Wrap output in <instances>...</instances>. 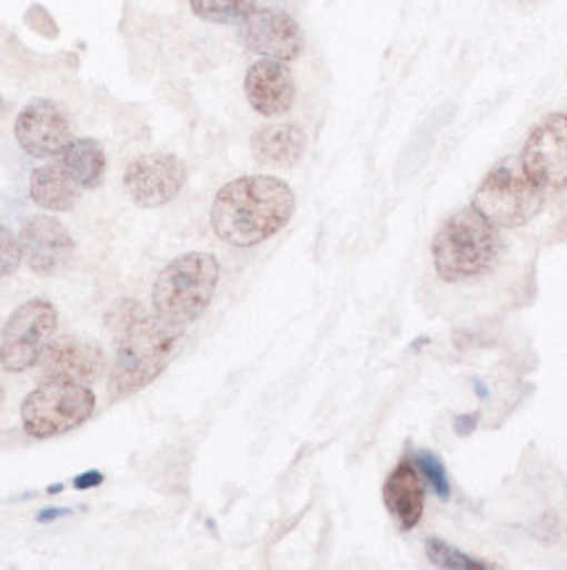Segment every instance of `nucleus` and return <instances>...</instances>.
Listing matches in <instances>:
<instances>
[{"label":"nucleus","mask_w":567,"mask_h":570,"mask_svg":"<svg viewBox=\"0 0 567 570\" xmlns=\"http://www.w3.org/2000/svg\"><path fill=\"white\" fill-rule=\"evenodd\" d=\"M292 214L295 193L287 181L256 174V177H239L218 189L210 208V224L223 243L252 247L281 232Z\"/></svg>","instance_id":"f257e3e1"},{"label":"nucleus","mask_w":567,"mask_h":570,"mask_svg":"<svg viewBox=\"0 0 567 570\" xmlns=\"http://www.w3.org/2000/svg\"><path fill=\"white\" fill-rule=\"evenodd\" d=\"M121 337L111 368V397L121 400L140 392L163 374V368L177 353L185 326L171 324L137 308V303H121Z\"/></svg>","instance_id":"f03ea898"},{"label":"nucleus","mask_w":567,"mask_h":570,"mask_svg":"<svg viewBox=\"0 0 567 570\" xmlns=\"http://www.w3.org/2000/svg\"><path fill=\"white\" fill-rule=\"evenodd\" d=\"M431 253L441 279L462 282L491 272L501 255V237L497 226L486 222L476 208H465L436 232Z\"/></svg>","instance_id":"7ed1b4c3"},{"label":"nucleus","mask_w":567,"mask_h":570,"mask_svg":"<svg viewBox=\"0 0 567 570\" xmlns=\"http://www.w3.org/2000/svg\"><path fill=\"white\" fill-rule=\"evenodd\" d=\"M218 276H221V266H218L216 255H179L158 274L156 287H152V308L158 316L177 326L192 324L208 311L210 299L216 295Z\"/></svg>","instance_id":"20e7f679"},{"label":"nucleus","mask_w":567,"mask_h":570,"mask_svg":"<svg viewBox=\"0 0 567 570\" xmlns=\"http://www.w3.org/2000/svg\"><path fill=\"white\" fill-rule=\"evenodd\" d=\"M544 189L528 177L520 158H507L486 174L472 195V208L497 229H518L539 214Z\"/></svg>","instance_id":"39448f33"},{"label":"nucleus","mask_w":567,"mask_h":570,"mask_svg":"<svg viewBox=\"0 0 567 570\" xmlns=\"http://www.w3.org/2000/svg\"><path fill=\"white\" fill-rule=\"evenodd\" d=\"M92 413V390H87V384L58 382V379H46V384L29 392L21 402V423L34 440H50V436L74 431L90 421Z\"/></svg>","instance_id":"423d86ee"},{"label":"nucleus","mask_w":567,"mask_h":570,"mask_svg":"<svg viewBox=\"0 0 567 570\" xmlns=\"http://www.w3.org/2000/svg\"><path fill=\"white\" fill-rule=\"evenodd\" d=\"M58 328V311L48 299H27L6 321L0 337V365L9 374H24L40 363Z\"/></svg>","instance_id":"0eeeda50"},{"label":"nucleus","mask_w":567,"mask_h":570,"mask_svg":"<svg viewBox=\"0 0 567 570\" xmlns=\"http://www.w3.org/2000/svg\"><path fill=\"white\" fill-rule=\"evenodd\" d=\"M523 169L541 189L567 187V116L551 114L528 135L520 153Z\"/></svg>","instance_id":"6e6552de"},{"label":"nucleus","mask_w":567,"mask_h":570,"mask_svg":"<svg viewBox=\"0 0 567 570\" xmlns=\"http://www.w3.org/2000/svg\"><path fill=\"white\" fill-rule=\"evenodd\" d=\"M187 181L185 164L171 153H148L135 158L123 174V187L140 208H158L171 203Z\"/></svg>","instance_id":"1a4fd4ad"},{"label":"nucleus","mask_w":567,"mask_h":570,"mask_svg":"<svg viewBox=\"0 0 567 570\" xmlns=\"http://www.w3.org/2000/svg\"><path fill=\"white\" fill-rule=\"evenodd\" d=\"M17 142L32 158L61 156L71 142V124L53 100H32L17 116Z\"/></svg>","instance_id":"9d476101"},{"label":"nucleus","mask_w":567,"mask_h":570,"mask_svg":"<svg viewBox=\"0 0 567 570\" xmlns=\"http://www.w3.org/2000/svg\"><path fill=\"white\" fill-rule=\"evenodd\" d=\"M242 42L252 53L273 61H295L302 50V32L289 13L276 9H252L239 24Z\"/></svg>","instance_id":"9b49d317"},{"label":"nucleus","mask_w":567,"mask_h":570,"mask_svg":"<svg viewBox=\"0 0 567 570\" xmlns=\"http://www.w3.org/2000/svg\"><path fill=\"white\" fill-rule=\"evenodd\" d=\"M19 243L24 263L40 276L58 274L74 255V239L67 226L56 222L53 216L27 218L19 232Z\"/></svg>","instance_id":"f8f14e48"},{"label":"nucleus","mask_w":567,"mask_h":570,"mask_svg":"<svg viewBox=\"0 0 567 570\" xmlns=\"http://www.w3.org/2000/svg\"><path fill=\"white\" fill-rule=\"evenodd\" d=\"M245 95L260 116H284L295 104V79L289 66L260 58L247 69Z\"/></svg>","instance_id":"ddd939ff"},{"label":"nucleus","mask_w":567,"mask_h":570,"mask_svg":"<svg viewBox=\"0 0 567 570\" xmlns=\"http://www.w3.org/2000/svg\"><path fill=\"white\" fill-rule=\"evenodd\" d=\"M42 376L58 379V382H77L90 384L103 371L106 357L94 342L63 337L50 342L46 353H42Z\"/></svg>","instance_id":"4468645a"},{"label":"nucleus","mask_w":567,"mask_h":570,"mask_svg":"<svg viewBox=\"0 0 567 570\" xmlns=\"http://www.w3.org/2000/svg\"><path fill=\"white\" fill-rule=\"evenodd\" d=\"M384 505L405 531L416 529L426 508L424 476L412 460H402L384 484Z\"/></svg>","instance_id":"2eb2a0df"},{"label":"nucleus","mask_w":567,"mask_h":570,"mask_svg":"<svg viewBox=\"0 0 567 570\" xmlns=\"http://www.w3.org/2000/svg\"><path fill=\"white\" fill-rule=\"evenodd\" d=\"M308 150V137L297 124H268L252 135V156L263 166H295Z\"/></svg>","instance_id":"dca6fc26"},{"label":"nucleus","mask_w":567,"mask_h":570,"mask_svg":"<svg viewBox=\"0 0 567 570\" xmlns=\"http://www.w3.org/2000/svg\"><path fill=\"white\" fill-rule=\"evenodd\" d=\"M79 187L74 177L63 164H48L32 171L29 177V195L40 208L53 210V214H67L77 206Z\"/></svg>","instance_id":"f3484780"},{"label":"nucleus","mask_w":567,"mask_h":570,"mask_svg":"<svg viewBox=\"0 0 567 570\" xmlns=\"http://www.w3.org/2000/svg\"><path fill=\"white\" fill-rule=\"evenodd\" d=\"M61 164L74 177L82 189H94L103 185L106 177V153L98 140L82 137V140H71L69 148L61 153Z\"/></svg>","instance_id":"a211bd4d"},{"label":"nucleus","mask_w":567,"mask_h":570,"mask_svg":"<svg viewBox=\"0 0 567 570\" xmlns=\"http://www.w3.org/2000/svg\"><path fill=\"white\" fill-rule=\"evenodd\" d=\"M195 17L210 24H242L256 9V0H189Z\"/></svg>","instance_id":"6ab92c4d"},{"label":"nucleus","mask_w":567,"mask_h":570,"mask_svg":"<svg viewBox=\"0 0 567 570\" xmlns=\"http://www.w3.org/2000/svg\"><path fill=\"white\" fill-rule=\"evenodd\" d=\"M426 554L436 568H447V570H486L489 568L486 562L470 558V554H465L460 550H455L452 544L441 542V539H436V537L426 539Z\"/></svg>","instance_id":"aec40b11"},{"label":"nucleus","mask_w":567,"mask_h":570,"mask_svg":"<svg viewBox=\"0 0 567 570\" xmlns=\"http://www.w3.org/2000/svg\"><path fill=\"white\" fill-rule=\"evenodd\" d=\"M412 463L420 471V476H424L428 484L434 487V492L441 497V500H447L449 497V481H447V471H445V463H441L439 458L434 455V452H416V458H412Z\"/></svg>","instance_id":"412c9836"},{"label":"nucleus","mask_w":567,"mask_h":570,"mask_svg":"<svg viewBox=\"0 0 567 570\" xmlns=\"http://www.w3.org/2000/svg\"><path fill=\"white\" fill-rule=\"evenodd\" d=\"M24 261L21 255V243L9 226L0 224V279H9L11 274H17V268Z\"/></svg>","instance_id":"4be33fe9"},{"label":"nucleus","mask_w":567,"mask_h":570,"mask_svg":"<svg viewBox=\"0 0 567 570\" xmlns=\"http://www.w3.org/2000/svg\"><path fill=\"white\" fill-rule=\"evenodd\" d=\"M476 423H478V415L472 413V415H457L455 419V431L460 436H468V434H472V431H476Z\"/></svg>","instance_id":"5701e85b"},{"label":"nucleus","mask_w":567,"mask_h":570,"mask_svg":"<svg viewBox=\"0 0 567 570\" xmlns=\"http://www.w3.org/2000/svg\"><path fill=\"white\" fill-rule=\"evenodd\" d=\"M100 481H103V476H100L98 471H87L82 479L74 481V487H77V489H90V487H94V484H100Z\"/></svg>","instance_id":"b1692460"},{"label":"nucleus","mask_w":567,"mask_h":570,"mask_svg":"<svg viewBox=\"0 0 567 570\" xmlns=\"http://www.w3.org/2000/svg\"><path fill=\"white\" fill-rule=\"evenodd\" d=\"M476 390H478V397H489V392L484 390V384H481V382H476Z\"/></svg>","instance_id":"393cba45"},{"label":"nucleus","mask_w":567,"mask_h":570,"mask_svg":"<svg viewBox=\"0 0 567 570\" xmlns=\"http://www.w3.org/2000/svg\"><path fill=\"white\" fill-rule=\"evenodd\" d=\"M3 114H6V100L0 98V116H3Z\"/></svg>","instance_id":"a878e982"},{"label":"nucleus","mask_w":567,"mask_h":570,"mask_svg":"<svg viewBox=\"0 0 567 570\" xmlns=\"http://www.w3.org/2000/svg\"><path fill=\"white\" fill-rule=\"evenodd\" d=\"M0 402H3V386H0Z\"/></svg>","instance_id":"bb28decb"}]
</instances>
